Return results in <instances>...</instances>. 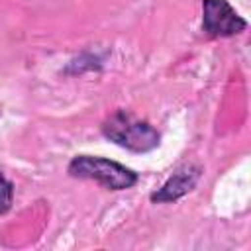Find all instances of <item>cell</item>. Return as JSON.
<instances>
[{
	"mask_svg": "<svg viewBox=\"0 0 251 251\" xmlns=\"http://www.w3.org/2000/svg\"><path fill=\"white\" fill-rule=\"evenodd\" d=\"M102 131L110 141L135 153L151 151L159 143V133L147 122H139L124 112H118L110 120H106Z\"/></svg>",
	"mask_w": 251,
	"mask_h": 251,
	"instance_id": "obj_1",
	"label": "cell"
},
{
	"mask_svg": "<svg viewBox=\"0 0 251 251\" xmlns=\"http://www.w3.org/2000/svg\"><path fill=\"white\" fill-rule=\"evenodd\" d=\"M69 173L78 178L98 180L100 184H104L106 188H112V190H124L137 182L135 173L126 169L124 165H120L116 161L102 159V157H90V155L75 157L69 165Z\"/></svg>",
	"mask_w": 251,
	"mask_h": 251,
	"instance_id": "obj_2",
	"label": "cell"
},
{
	"mask_svg": "<svg viewBox=\"0 0 251 251\" xmlns=\"http://www.w3.org/2000/svg\"><path fill=\"white\" fill-rule=\"evenodd\" d=\"M204 29L212 35L239 33L247 24L226 0H204Z\"/></svg>",
	"mask_w": 251,
	"mask_h": 251,
	"instance_id": "obj_3",
	"label": "cell"
},
{
	"mask_svg": "<svg viewBox=\"0 0 251 251\" xmlns=\"http://www.w3.org/2000/svg\"><path fill=\"white\" fill-rule=\"evenodd\" d=\"M198 180V169H184L178 171L176 175H173L161 188L159 192H155L151 198L155 202H171L176 200L180 196H184L188 190H192V186Z\"/></svg>",
	"mask_w": 251,
	"mask_h": 251,
	"instance_id": "obj_4",
	"label": "cell"
},
{
	"mask_svg": "<svg viewBox=\"0 0 251 251\" xmlns=\"http://www.w3.org/2000/svg\"><path fill=\"white\" fill-rule=\"evenodd\" d=\"M12 194H14V192H12V184L0 175V214L10 208V204H12Z\"/></svg>",
	"mask_w": 251,
	"mask_h": 251,
	"instance_id": "obj_5",
	"label": "cell"
}]
</instances>
